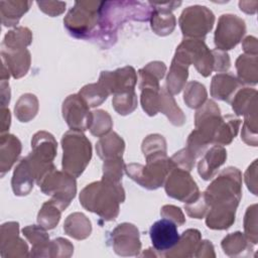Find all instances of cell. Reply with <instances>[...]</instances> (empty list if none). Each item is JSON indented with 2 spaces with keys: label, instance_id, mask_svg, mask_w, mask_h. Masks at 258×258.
Instances as JSON below:
<instances>
[{
  "label": "cell",
  "instance_id": "1",
  "mask_svg": "<svg viewBox=\"0 0 258 258\" xmlns=\"http://www.w3.org/2000/svg\"><path fill=\"white\" fill-rule=\"evenodd\" d=\"M241 172L235 167L225 168L203 194L211 209L206 224L215 230L228 229L235 221V212L242 196Z\"/></svg>",
  "mask_w": 258,
  "mask_h": 258
},
{
  "label": "cell",
  "instance_id": "2",
  "mask_svg": "<svg viewBox=\"0 0 258 258\" xmlns=\"http://www.w3.org/2000/svg\"><path fill=\"white\" fill-rule=\"evenodd\" d=\"M124 200L125 192L121 183L105 179L88 184L80 194L81 205L105 221L116 219L119 214V204Z\"/></svg>",
  "mask_w": 258,
  "mask_h": 258
},
{
  "label": "cell",
  "instance_id": "3",
  "mask_svg": "<svg viewBox=\"0 0 258 258\" xmlns=\"http://www.w3.org/2000/svg\"><path fill=\"white\" fill-rule=\"evenodd\" d=\"M150 7L142 2L103 1L99 11L97 33L112 35L121 23L129 19L146 21L150 18Z\"/></svg>",
  "mask_w": 258,
  "mask_h": 258
},
{
  "label": "cell",
  "instance_id": "4",
  "mask_svg": "<svg viewBox=\"0 0 258 258\" xmlns=\"http://www.w3.org/2000/svg\"><path fill=\"white\" fill-rule=\"evenodd\" d=\"M62 169L73 177L80 176L92 157V146L82 131L71 130L61 138Z\"/></svg>",
  "mask_w": 258,
  "mask_h": 258
},
{
  "label": "cell",
  "instance_id": "5",
  "mask_svg": "<svg viewBox=\"0 0 258 258\" xmlns=\"http://www.w3.org/2000/svg\"><path fill=\"white\" fill-rule=\"evenodd\" d=\"M100 6V1H77L63 19L68 31L78 38L96 35Z\"/></svg>",
  "mask_w": 258,
  "mask_h": 258
},
{
  "label": "cell",
  "instance_id": "6",
  "mask_svg": "<svg viewBox=\"0 0 258 258\" xmlns=\"http://www.w3.org/2000/svg\"><path fill=\"white\" fill-rule=\"evenodd\" d=\"M146 160V165L130 163L125 165L124 169L128 176L141 186L148 189H156L163 184L167 175L175 166L171 159L166 156H158Z\"/></svg>",
  "mask_w": 258,
  "mask_h": 258
},
{
  "label": "cell",
  "instance_id": "7",
  "mask_svg": "<svg viewBox=\"0 0 258 258\" xmlns=\"http://www.w3.org/2000/svg\"><path fill=\"white\" fill-rule=\"evenodd\" d=\"M37 184L43 194L51 196L52 200L58 203L63 210L70 205L77 192L75 177L64 171H57L55 167L49 170Z\"/></svg>",
  "mask_w": 258,
  "mask_h": 258
},
{
  "label": "cell",
  "instance_id": "8",
  "mask_svg": "<svg viewBox=\"0 0 258 258\" xmlns=\"http://www.w3.org/2000/svg\"><path fill=\"white\" fill-rule=\"evenodd\" d=\"M178 22L184 36L201 39L213 28L215 16L206 6L194 5L182 11Z\"/></svg>",
  "mask_w": 258,
  "mask_h": 258
},
{
  "label": "cell",
  "instance_id": "9",
  "mask_svg": "<svg viewBox=\"0 0 258 258\" xmlns=\"http://www.w3.org/2000/svg\"><path fill=\"white\" fill-rule=\"evenodd\" d=\"M246 32L243 19L233 14H223L215 32V45L219 50H228L236 46Z\"/></svg>",
  "mask_w": 258,
  "mask_h": 258
},
{
  "label": "cell",
  "instance_id": "10",
  "mask_svg": "<svg viewBox=\"0 0 258 258\" xmlns=\"http://www.w3.org/2000/svg\"><path fill=\"white\" fill-rule=\"evenodd\" d=\"M165 191L173 199L189 204L200 197L196 181L188 171L181 168H173L166 177Z\"/></svg>",
  "mask_w": 258,
  "mask_h": 258
},
{
  "label": "cell",
  "instance_id": "11",
  "mask_svg": "<svg viewBox=\"0 0 258 258\" xmlns=\"http://www.w3.org/2000/svg\"><path fill=\"white\" fill-rule=\"evenodd\" d=\"M62 117L72 130L85 131L90 129L92 112L79 94L69 96L62 103Z\"/></svg>",
  "mask_w": 258,
  "mask_h": 258
},
{
  "label": "cell",
  "instance_id": "12",
  "mask_svg": "<svg viewBox=\"0 0 258 258\" xmlns=\"http://www.w3.org/2000/svg\"><path fill=\"white\" fill-rule=\"evenodd\" d=\"M177 47L188 56L190 63L195 64L202 76L208 77L212 71H214V55L204 40L199 38H186L183 39Z\"/></svg>",
  "mask_w": 258,
  "mask_h": 258
},
{
  "label": "cell",
  "instance_id": "13",
  "mask_svg": "<svg viewBox=\"0 0 258 258\" xmlns=\"http://www.w3.org/2000/svg\"><path fill=\"white\" fill-rule=\"evenodd\" d=\"M137 82L136 72L132 67H124L114 72H102L99 83L109 94H122L134 91Z\"/></svg>",
  "mask_w": 258,
  "mask_h": 258
},
{
  "label": "cell",
  "instance_id": "14",
  "mask_svg": "<svg viewBox=\"0 0 258 258\" xmlns=\"http://www.w3.org/2000/svg\"><path fill=\"white\" fill-rule=\"evenodd\" d=\"M181 4L180 1L170 2H148L151 8V28L158 35H167L175 27V17L171 10Z\"/></svg>",
  "mask_w": 258,
  "mask_h": 258
},
{
  "label": "cell",
  "instance_id": "15",
  "mask_svg": "<svg viewBox=\"0 0 258 258\" xmlns=\"http://www.w3.org/2000/svg\"><path fill=\"white\" fill-rule=\"evenodd\" d=\"M149 236L153 248L159 252L171 250L179 240L176 224L165 218L156 221L150 227Z\"/></svg>",
  "mask_w": 258,
  "mask_h": 258
},
{
  "label": "cell",
  "instance_id": "16",
  "mask_svg": "<svg viewBox=\"0 0 258 258\" xmlns=\"http://www.w3.org/2000/svg\"><path fill=\"white\" fill-rule=\"evenodd\" d=\"M113 248L119 255H136L140 250L139 233L134 225L124 223L112 232Z\"/></svg>",
  "mask_w": 258,
  "mask_h": 258
},
{
  "label": "cell",
  "instance_id": "17",
  "mask_svg": "<svg viewBox=\"0 0 258 258\" xmlns=\"http://www.w3.org/2000/svg\"><path fill=\"white\" fill-rule=\"evenodd\" d=\"M189 64L190 61L187 55L177 47L171 62L169 73L166 78V87L167 91L170 94H178L184 87L185 81L188 76L187 69Z\"/></svg>",
  "mask_w": 258,
  "mask_h": 258
},
{
  "label": "cell",
  "instance_id": "18",
  "mask_svg": "<svg viewBox=\"0 0 258 258\" xmlns=\"http://www.w3.org/2000/svg\"><path fill=\"white\" fill-rule=\"evenodd\" d=\"M1 55L2 62L14 79H19L27 73L30 66V53L26 48L2 47Z\"/></svg>",
  "mask_w": 258,
  "mask_h": 258
},
{
  "label": "cell",
  "instance_id": "19",
  "mask_svg": "<svg viewBox=\"0 0 258 258\" xmlns=\"http://www.w3.org/2000/svg\"><path fill=\"white\" fill-rule=\"evenodd\" d=\"M15 250L17 256H27V245L18 237V223H5L1 227V255L7 252L5 257L11 256Z\"/></svg>",
  "mask_w": 258,
  "mask_h": 258
},
{
  "label": "cell",
  "instance_id": "20",
  "mask_svg": "<svg viewBox=\"0 0 258 258\" xmlns=\"http://www.w3.org/2000/svg\"><path fill=\"white\" fill-rule=\"evenodd\" d=\"M227 158V152L221 145H215L207 151L204 157L201 159L198 165L199 174L205 179H211L219 167L225 162Z\"/></svg>",
  "mask_w": 258,
  "mask_h": 258
},
{
  "label": "cell",
  "instance_id": "21",
  "mask_svg": "<svg viewBox=\"0 0 258 258\" xmlns=\"http://www.w3.org/2000/svg\"><path fill=\"white\" fill-rule=\"evenodd\" d=\"M240 86V81L233 75L218 74L212 80L211 95L215 99L230 102Z\"/></svg>",
  "mask_w": 258,
  "mask_h": 258
},
{
  "label": "cell",
  "instance_id": "22",
  "mask_svg": "<svg viewBox=\"0 0 258 258\" xmlns=\"http://www.w3.org/2000/svg\"><path fill=\"white\" fill-rule=\"evenodd\" d=\"M35 177L26 157H23L15 167L11 184L16 196H26L33 187Z\"/></svg>",
  "mask_w": 258,
  "mask_h": 258
},
{
  "label": "cell",
  "instance_id": "23",
  "mask_svg": "<svg viewBox=\"0 0 258 258\" xmlns=\"http://www.w3.org/2000/svg\"><path fill=\"white\" fill-rule=\"evenodd\" d=\"M31 153L44 162H51L56 154V141L50 133L45 131H39L34 134L31 140Z\"/></svg>",
  "mask_w": 258,
  "mask_h": 258
},
{
  "label": "cell",
  "instance_id": "24",
  "mask_svg": "<svg viewBox=\"0 0 258 258\" xmlns=\"http://www.w3.org/2000/svg\"><path fill=\"white\" fill-rule=\"evenodd\" d=\"M0 147V170L3 176L17 160L21 152V143L14 135L2 134Z\"/></svg>",
  "mask_w": 258,
  "mask_h": 258
},
{
  "label": "cell",
  "instance_id": "25",
  "mask_svg": "<svg viewBox=\"0 0 258 258\" xmlns=\"http://www.w3.org/2000/svg\"><path fill=\"white\" fill-rule=\"evenodd\" d=\"M124 148L125 143L123 139L115 132L107 136H102L96 144L97 153L104 160L122 157Z\"/></svg>",
  "mask_w": 258,
  "mask_h": 258
},
{
  "label": "cell",
  "instance_id": "26",
  "mask_svg": "<svg viewBox=\"0 0 258 258\" xmlns=\"http://www.w3.org/2000/svg\"><path fill=\"white\" fill-rule=\"evenodd\" d=\"M257 92L252 89L245 88L239 91L232 102V108L237 115L245 117L257 116Z\"/></svg>",
  "mask_w": 258,
  "mask_h": 258
},
{
  "label": "cell",
  "instance_id": "27",
  "mask_svg": "<svg viewBox=\"0 0 258 258\" xmlns=\"http://www.w3.org/2000/svg\"><path fill=\"white\" fill-rule=\"evenodd\" d=\"M31 6L30 1H1L0 15L4 26H14Z\"/></svg>",
  "mask_w": 258,
  "mask_h": 258
},
{
  "label": "cell",
  "instance_id": "28",
  "mask_svg": "<svg viewBox=\"0 0 258 258\" xmlns=\"http://www.w3.org/2000/svg\"><path fill=\"white\" fill-rule=\"evenodd\" d=\"M64 232L78 240L86 239L92 231L91 222L82 213H74L70 215L63 224Z\"/></svg>",
  "mask_w": 258,
  "mask_h": 258
},
{
  "label": "cell",
  "instance_id": "29",
  "mask_svg": "<svg viewBox=\"0 0 258 258\" xmlns=\"http://www.w3.org/2000/svg\"><path fill=\"white\" fill-rule=\"evenodd\" d=\"M240 123L241 120L232 115L223 116L215 133L213 143L219 145L230 144L238 133Z\"/></svg>",
  "mask_w": 258,
  "mask_h": 258
},
{
  "label": "cell",
  "instance_id": "30",
  "mask_svg": "<svg viewBox=\"0 0 258 258\" xmlns=\"http://www.w3.org/2000/svg\"><path fill=\"white\" fill-rule=\"evenodd\" d=\"M159 112L166 115L168 120L175 126H181L185 122L182 111L177 107L171 94L165 88H160Z\"/></svg>",
  "mask_w": 258,
  "mask_h": 258
},
{
  "label": "cell",
  "instance_id": "31",
  "mask_svg": "<svg viewBox=\"0 0 258 258\" xmlns=\"http://www.w3.org/2000/svg\"><path fill=\"white\" fill-rule=\"evenodd\" d=\"M24 236L27 240L33 245L32 255L33 256H42V251H47V256H49L48 250L50 246L48 235L45 232V229L41 226H28L22 230Z\"/></svg>",
  "mask_w": 258,
  "mask_h": 258
},
{
  "label": "cell",
  "instance_id": "32",
  "mask_svg": "<svg viewBox=\"0 0 258 258\" xmlns=\"http://www.w3.org/2000/svg\"><path fill=\"white\" fill-rule=\"evenodd\" d=\"M238 80L240 83L255 85L257 83V57L256 55L243 54L236 61Z\"/></svg>",
  "mask_w": 258,
  "mask_h": 258
},
{
  "label": "cell",
  "instance_id": "33",
  "mask_svg": "<svg viewBox=\"0 0 258 258\" xmlns=\"http://www.w3.org/2000/svg\"><path fill=\"white\" fill-rule=\"evenodd\" d=\"M62 211L61 206L51 199L42 205L37 216V222L44 229H53L59 222Z\"/></svg>",
  "mask_w": 258,
  "mask_h": 258
},
{
  "label": "cell",
  "instance_id": "34",
  "mask_svg": "<svg viewBox=\"0 0 258 258\" xmlns=\"http://www.w3.org/2000/svg\"><path fill=\"white\" fill-rule=\"evenodd\" d=\"M38 111L37 98L32 94H24L17 101L14 112L20 122H28L33 119Z\"/></svg>",
  "mask_w": 258,
  "mask_h": 258
},
{
  "label": "cell",
  "instance_id": "35",
  "mask_svg": "<svg viewBox=\"0 0 258 258\" xmlns=\"http://www.w3.org/2000/svg\"><path fill=\"white\" fill-rule=\"evenodd\" d=\"M201 240V233L196 229H188L184 231L177 244L171 249L174 250L170 256H190L191 251L196 250Z\"/></svg>",
  "mask_w": 258,
  "mask_h": 258
},
{
  "label": "cell",
  "instance_id": "36",
  "mask_svg": "<svg viewBox=\"0 0 258 258\" xmlns=\"http://www.w3.org/2000/svg\"><path fill=\"white\" fill-rule=\"evenodd\" d=\"M32 34L27 27H16L8 31L2 42V47L25 48L31 43Z\"/></svg>",
  "mask_w": 258,
  "mask_h": 258
},
{
  "label": "cell",
  "instance_id": "37",
  "mask_svg": "<svg viewBox=\"0 0 258 258\" xmlns=\"http://www.w3.org/2000/svg\"><path fill=\"white\" fill-rule=\"evenodd\" d=\"M79 95L86 102L89 108H93L102 104L109 96V93L102 86V84L98 82L96 84H90L82 88L79 92Z\"/></svg>",
  "mask_w": 258,
  "mask_h": 258
},
{
  "label": "cell",
  "instance_id": "38",
  "mask_svg": "<svg viewBox=\"0 0 258 258\" xmlns=\"http://www.w3.org/2000/svg\"><path fill=\"white\" fill-rule=\"evenodd\" d=\"M207 99V91L204 85L194 81L184 88L183 100L189 108H199L204 105Z\"/></svg>",
  "mask_w": 258,
  "mask_h": 258
},
{
  "label": "cell",
  "instance_id": "39",
  "mask_svg": "<svg viewBox=\"0 0 258 258\" xmlns=\"http://www.w3.org/2000/svg\"><path fill=\"white\" fill-rule=\"evenodd\" d=\"M142 151L146 159L166 156V143L163 136L152 134L147 136L142 143Z\"/></svg>",
  "mask_w": 258,
  "mask_h": 258
},
{
  "label": "cell",
  "instance_id": "40",
  "mask_svg": "<svg viewBox=\"0 0 258 258\" xmlns=\"http://www.w3.org/2000/svg\"><path fill=\"white\" fill-rule=\"evenodd\" d=\"M159 102L160 88L146 87L141 89V105L149 116H154L159 112Z\"/></svg>",
  "mask_w": 258,
  "mask_h": 258
},
{
  "label": "cell",
  "instance_id": "41",
  "mask_svg": "<svg viewBox=\"0 0 258 258\" xmlns=\"http://www.w3.org/2000/svg\"><path fill=\"white\" fill-rule=\"evenodd\" d=\"M92 123L90 126V131L93 135L102 137L108 133L112 128V119L110 115L103 110H96L92 112Z\"/></svg>",
  "mask_w": 258,
  "mask_h": 258
},
{
  "label": "cell",
  "instance_id": "42",
  "mask_svg": "<svg viewBox=\"0 0 258 258\" xmlns=\"http://www.w3.org/2000/svg\"><path fill=\"white\" fill-rule=\"evenodd\" d=\"M114 109L120 115H128L137 107V97L134 91L114 95L112 100Z\"/></svg>",
  "mask_w": 258,
  "mask_h": 258
},
{
  "label": "cell",
  "instance_id": "43",
  "mask_svg": "<svg viewBox=\"0 0 258 258\" xmlns=\"http://www.w3.org/2000/svg\"><path fill=\"white\" fill-rule=\"evenodd\" d=\"M123 159L122 157L104 160L103 179L113 182H120L123 175Z\"/></svg>",
  "mask_w": 258,
  "mask_h": 258
},
{
  "label": "cell",
  "instance_id": "44",
  "mask_svg": "<svg viewBox=\"0 0 258 258\" xmlns=\"http://www.w3.org/2000/svg\"><path fill=\"white\" fill-rule=\"evenodd\" d=\"M248 246L246 238L240 232L233 233L227 236L222 241V247L228 255H237L238 251L244 250Z\"/></svg>",
  "mask_w": 258,
  "mask_h": 258
},
{
  "label": "cell",
  "instance_id": "45",
  "mask_svg": "<svg viewBox=\"0 0 258 258\" xmlns=\"http://www.w3.org/2000/svg\"><path fill=\"white\" fill-rule=\"evenodd\" d=\"M170 159L175 167L178 166L179 168L189 172L191 168L195 166L196 157L187 148H183L176 152L172 157H170Z\"/></svg>",
  "mask_w": 258,
  "mask_h": 258
},
{
  "label": "cell",
  "instance_id": "46",
  "mask_svg": "<svg viewBox=\"0 0 258 258\" xmlns=\"http://www.w3.org/2000/svg\"><path fill=\"white\" fill-rule=\"evenodd\" d=\"M244 225H245V232L249 240H252L254 244L257 243V231H256V205H253L248 208L246 215H245V220H244Z\"/></svg>",
  "mask_w": 258,
  "mask_h": 258
},
{
  "label": "cell",
  "instance_id": "47",
  "mask_svg": "<svg viewBox=\"0 0 258 258\" xmlns=\"http://www.w3.org/2000/svg\"><path fill=\"white\" fill-rule=\"evenodd\" d=\"M208 205L204 199V196L200 195L199 199L196 200L195 202L192 203H189V204H186L184 209L187 213L188 216L192 217V218H196V219H201L204 217V215L206 214L207 210H208Z\"/></svg>",
  "mask_w": 258,
  "mask_h": 258
},
{
  "label": "cell",
  "instance_id": "48",
  "mask_svg": "<svg viewBox=\"0 0 258 258\" xmlns=\"http://www.w3.org/2000/svg\"><path fill=\"white\" fill-rule=\"evenodd\" d=\"M37 5L39 9L50 16H56L64 11L66 3L59 1H38Z\"/></svg>",
  "mask_w": 258,
  "mask_h": 258
},
{
  "label": "cell",
  "instance_id": "49",
  "mask_svg": "<svg viewBox=\"0 0 258 258\" xmlns=\"http://www.w3.org/2000/svg\"><path fill=\"white\" fill-rule=\"evenodd\" d=\"M161 216L165 219H168V220H171L172 222H174L175 224L177 225H182L184 223V217H183V214L182 212L180 211L179 208L175 207V206H164L162 209H161V212H160Z\"/></svg>",
  "mask_w": 258,
  "mask_h": 258
},
{
  "label": "cell",
  "instance_id": "50",
  "mask_svg": "<svg viewBox=\"0 0 258 258\" xmlns=\"http://www.w3.org/2000/svg\"><path fill=\"white\" fill-rule=\"evenodd\" d=\"M214 55V71L226 72L230 68V58L228 53L219 49L212 50Z\"/></svg>",
  "mask_w": 258,
  "mask_h": 258
},
{
  "label": "cell",
  "instance_id": "51",
  "mask_svg": "<svg viewBox=\"0 0 258 258\" xmlns=\"http://www.w3.org/2000/svg\"><path fill=\"white\" fill-rule=\"evenodd\" d=\"M243 47L246 53L257 55V41L255 37L248 36L243 42Z\"/></svg>",
  "mask_w": 258,
  "mask_h": 258
},
{
  "label": "cell",
  "instance_id": "52",
  "mask_svg": "<svg viewBox=\"0 0 258 258\" xmlns=\"http://www.w3.org/2000/svg\"><path fill=\"white\" fill-rule=\"evenodd\" d=\"M10 126V112L9 109L2 107L1 109V132L6 131Z\"/></svg>",
  "mask_w": 258,
  "mask_h": 258
}]
</instances>
